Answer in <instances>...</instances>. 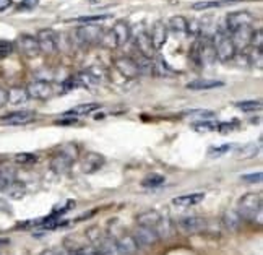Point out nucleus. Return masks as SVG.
Here are the masks:
<instances>
[{"mask_svg":"<svg viewBox=\"0 0 263 255\" xmlns=\"http://www.w3.org/2000/svg\"><path fill=\"white\" fill-rule=\"evenodd\" d=\"M222 223H224L226 229L236 233L242 226V216L237 213V210H226L224 214H222Z\"/></svg>","mask_w":263,"mask_h":255,"instance_id":"obj_23","label":"nucleus"},{"mask_svg":"<svg viewBox=\"0 0 263 255\" xmlns=\"http://www.w3.org/2000/svg\"><path fill=\"white\" fill-rule=\"evenodd\" d=\"M110 31H112V34H114V38H116L117 47L125 46L127 43H129L130 36H132L130 26H129V23H127V21H117Z\"/></svg>","mask_w":263,"mask_h":255,"instance_id":"obj_15","label":"nucleus"},{"mask_svg":"<svg viewBox=\"0 0 263 255\" xmlns=\"http://www.w3.org/2000/svg\"><path fill=\"white\" fill-rule=\"evenodd\" d=\"M51 167H52V171L57 174H67L71 167V156L67 153L55 155L51 161Z\"/></svg>","mask_w":263,"mask_h":255,"instance_id":"obj_17","label":"nucleus"},{"mask_svg":"<svg viewBox=\"0 0 263 255\" xmlns=\"http://www.w3.org/2000/svg\"><path fill=\"white\" fill-rule=\"evenodd\" d=\"M213 47H214V54H216V59L221 62H229L236 57L237 49L231 39L229 33L226 31H216L213 34Z\"/></svg>","mask_w":263,"mask_h":255,"instance_id":"obj_3","label":"nucleus"},{"mask_svg":"<svg viewBox=\"0 0 263 255\" xmlns=\"http://www.w3.org/2000/svg\"><path fill=\"white\" fill-rule=\"evenodd\" d=\"M236 0H206V2H197L192 5L194 10H210V9H218V7H224L228 4H233Z\"/></svg>","mask_w":263,"mask_h":255,"instance_id":"obj_29","label":"nucleus"},{"mask_svg":"<svg viewBox=\"0 0 263 255\" xmlns=\"http://www.w3.org/2000/svg\"><path fill=\"white\" fill-rule=\"evenodd\" d=\"M261 177H263L261 172H255V174H245L241 179L245 182H250V184H258V182H261Z\"/></svg>","mask_w":263,"mask_h":255,"instance_id":"obj_42","label":"nucleus"},{"mask_svg":"<svg viewBox=\"0 0 263 255\" xmlns=\"http://www.w3.org/2000/svg\"><path fill=\"white\" fill-rule=\"evenodd\" d=\"M194 130H197V132H213V130H218V124H214V122H198V124H194Z\"/></svg>","mask_w":263,"mask_h":255,"instance_id":"obj_39","label":"nucleus"},{"mask_svg":"<svg viewBox=\"0 0 263 255\" xmlns=\"http://www.w3.org/2000/svg\"><path fill=\"white\" fill-rule=\"evenodd\" d=\"M252 26H247V28H241L234 31V33H231V39H233V43L236 46V49H245L247 46L250 44V36H252Z\"/></svg>","mask_w":263,"mask_h":255,"instance_id":"obj_16","label":"nucleus"},{"mask_svg":"<svg viewBox=\"0 0 263 255\" xmlns=\"http://www.w3.org/2000/svg\"><path fill=\"white\" fill-rule=\"evenodd\" d=\"M114 65H116L119 74H121L122 77H125V78H137L140 75L137 63H135V60L130 59V57H121V59H117Z\"/></svg>","mask_w":263,"mask_h":255,"instance_id":"obj_12","label":"nucleus"},{"mask_svg":"<svg viewBox=\"0 0 263 255\" xmlns=\"http://www.w3.org/2000/svg\"><path fill=\"white\" fill-rule=\"evenodd\" d=\"M159 220H161V214H159L156 210H148V211H143L137 216V223L138 226H145V228H156Z\"/></svg>","mask_w":263,"mask_h":255,"instance_id":"obj_24","label":"nucleus"},{"mask_svg":"<svg viewBox=\"0 0 263 255\" xmlns=\"http://www.w3.org/2000/svg\"><path fill=\"white\" fill-rule=\"evenodd\" d=\"M236 107L245 111V113H252V111L261 109V101H239L236 102Z\"/></svg>","mask_w":263,"mask_h":255,"instance_id":"obj_35","label":"nucleus"},{"mask_svg":"<svg viewBox=\"0 0 263 255\" xmlns=\"http://www.w3.org/2000/svg\"><path fill=\"white\" fill-rule=\"evenodd\" d=\"M77 86H80L77 77H70V78L65 80V82H63V90H65V91L73 90V88H77Z\"/></svg>","mask_w":263,"mask_h":255,"instance_id":"obj_44","label":"nucleus"},{"mask_svg":"<svg viewBox=\"0 0 263 255\" xmlns=\"http://www.w3.org/2000/svg\"><path fill=\"white\" fill-rule=\"evenodd\" d=\"M133 239L138 244V247H151L159 241L156 231L153 228H145V226H138L135 229Z\"/></svg>","mask_w":263,"mask_h":255,"instance_id":"obj_10","label":"nucleus"},{"mask_svg":"<svg viewBox=\"0 0 263 255\" xmlns=\"http://www.w3.org/2000/svg\"><path fill=\"white\" fill-rule=\"evenodd\" d=\"M112 17L110 15H88V17H78L71 21H77V23H86V25H91V23H101V21H106L110 20Z\"/></svg>","mask_w":263,"mask_h":255,"instance_id":"obj_33","label":"nucleus"},{"mask_svg":"<svg viewBox=\"0 0 263 255\" xmlns=\"http://www.w3.org/2000/svg\"><path fill=\"white\" fill-rule=\"evenodd\" d=\"M41 255H54V250H46V252H43Z\"/></svg>","mask_w":263,"mask_h":255,"instance_id":"obj_50","label":"nucleus"},{"mask_svg":"<svg viewBox=\"0 0 263 255\" xmlns=\"http://www.w3.org/2000/svg\"><path fill=\"white\" fill-rule=\"evenodd\" d=\"M200 39L194 43L192 49H190V59H192L197 65H211L216 60V54H214L213 41L210 36H198Z\"/></svg>","mask_w":263,"mask_h":255,"instance_id":"obj_1","label":"nucleus"},{"mask_svg":"<svg viewBox=\"0 0 263 255\" xmlns=\"http://www.w3.org/2000/svg\"><path fill=\"white\" fill-rule=\"evenodd\" d=\"M70 255H88L86 249H78V250H71Z\"/></svg>","mask_w":263,"mask_h":255,"instance_id":"obj_48","label":"nucleus"},{"mask_svg":"<svg viewBox=\"0 0 263 255\" xmlns=\"http://www.w3.org/2000/svg\"><path fill=\"white\" fill-rule=\"evenodd\" d=\"M17 47L23 55H26L29 59L37 57V55L41 54L39 46H37V39L29 34H20L17 39Z\"/></svg>","mask_w":263,"mask_h":255,"instance_id":"obj_7","label":"nucleus"},{"mask_svg":"<svg viewBox=\"0 0 263 255\" xmlns=\"http://www.w3.org/2000/svg\"><path fill=\"white\" fill-rule=\"evenodd\" d=\"M54 255H70V252L67 249H62V250H55Z\"/></svg>","mask_w":263,"mask_h":255,"instance_id":"obj_49","label":"nucleus"},{"mask_svg":"<svg viewBox=\"0 0 263 255\" xmlns=\"http://www.w3.org/2000/svg\"><path fill=\"white\" fill-rule=\"evenodd\" d=\"M234 147L233 145H222V147H213V148H210V151H208V155L211 156V158H219V156H222V155H226V153H229L231 150H233Z\"/></svg>","mask_w":263,"mask_h":255,"instance_id":"obj_37","label":"nucleus"},{"mask_svg":"<svg viewBox=\"0 0 263 255\" xmlns=\"http://www.w3.org/2000/svg\"><path fill=\"white\" fill-rule=\"evenodd\" d=\"M77 36L80 39V43L83 44H94L101 41L102 36V29L98 25H85L80 26L77 29Z\"/></svg>","mask_w":263,"mask_h":255,"instance_id":"obj_8","label":"nucleus"},{"mask_svg":"<svg viewBox=\"0 0 263 255\" xmlns=\"http://www.w3.org/2000/svg\"><path fill=\"white\" fill-rule=\"evenodd\" d=\"M39 51L43 54H54L57 49V34L52 29H41L36 36Z\"/></svg>","mask_w":263,"mask_h":255,"instance_id":"obj_6","label":"nucleus"},{"mask_svg":"<svg viewBox=\"0 0 263 255\" xmlns=\"http://www.w3.org/2000/svg\"><path fill=\"white\" fill-rule=\"evenodd\" d=\"M37 5V0H23L18 5V10H31Z\"/></svg>","mask_w":263,"mask_h":255,"instance_id":"obj_45","label":"nucleus"},{"mask_svg":"<svg viewBox=\"0 0 263 255\" xmlns=\"http://www.w3.org/2000/svg\"><path fill=\"white\" fill-rule=\"evenodd\" d=\"M13 52V44L10 41H5V39H0V59L9 57Z\"/></svg>","mask_w":263,"mask_h":255,"instance_id":"obj_40","label":"nucleus"},{"mask_svg":"<svg viewBox=\"0 0 263 255\" xmlns=\"http://www.w3.org/2000/svg\"><path fill=\"white\" fill-rule=\"evenodd\" d=\"M104 164V158L98 153H88L83 158V172L93 174L101 169V166Z\"/></svg>","mask_w":263,"mask_h":255,"instance_id":"obj_19","label":"nucleus"},{"mask_svg":"<svg viewBox=\"0 0 263 255\" xmlns=\"http://www.w3.org/2000/svg\"><path fill=\"white\" fill-rule=\"evenodd\" d=\"M177 228L185 234H195L206 228V221L202 216H185L177 221Z\"/></svg>","mask_w":263,"mask_h":255,"instance_id":"obj_9","label":"nucleus"},{"mask_svg":"<svg viewBox=\"0 0 263 255\" xmlns=\"http://www.w3.org/2000/svg\"><path fill=\"white\" fill-rule=\"evenodd\" d=\"M205 200V194L202 192H195V194H185V195H180V197H175L172 203L175 206H182V208H189V206H195L200 202Z\"/></svg>","mask_w":263,"mask_h":255,"instance_id":"obj_18","label":"nucleus"},{"mask_svg":"<svg viewBox=\"0 0 263 255\" xmlns=\"http://www.w3.org/2000/svg\"><path fill=\"white\" fill-rule=\"evenodd\" d=\"M253 23V15L250 12H233L229 13L226 17V29L231 33H234V31L241 29V28H247V26H252Z\"/></svg>","mask_w":263,"mask_h":255,"instance_id":"obj_5","label":"nucleus"},{"mask_svg":"<svg viewBox=\"0 0 263 255\" xmlns=\"http://www.w3.org/2000/svg\"><path fill=\"white\" fill-rule=\"evenodd\" d=\"M17 163H21V164H25V163H33L36 161V156L34 155H31V153H20L17 155Z\"/></svg>","mask_w":263,"mask_h":255,"instance_id":"obj_43","label":"nucleus"},{"mask_svg":"<svg viewBox=\"0 0 263 255\" xmlns=\"http://www.w3.org/2000/svg\"><path fill=\"white\" fill-rule=\"evenodd\" d=\"M257 153H258L257 143H247V145H244V147H241L237 150L236 158L237 159H250L253 156H257Z\"/></svg>","mask_w":263,"mask_h":255,"instance_id":"obj_31","label":"nucleus"},{"mask_svg":"<svg viewBox=\"0 0 263 255\" xmlns=\"http://www.w3.org/2000/svg\"><path fill=\"white\" fill-rule=\"evenodd\" d=\"M155 231H156V234H158L159 239H169V237L174 236L175 226H174V223L169 218L161 216V220H159V223H158V226L155 228Z\"/></svg>","mask_w":263,"mask_h":255,"instance_id":"obj_25","label":"nucleus"},{"mask_svg":"<svg viewBox=\"0 0 263 255\" xmlns=\"http://www.w3.org/2000/svg\"><path fill=\"white\" fill-rule=\"evenodd\" d=\"M34 113L33 111H17V113H10L4 116L0 121L4 124H9V125H23V124H28L34 119Z\"/></svg>","mask_w":263,"mask_h":255,"instance_id":"obj_14","label":"nucleus"},{"mask_svg":"<svg viewBox=\"0 0 263 255\" xmlns=\"http://www.w3.org/2000/svg\"><path fill=\"white\" fill-rule=\"evenodd\" d=\"M29 96L26 93V88H18V86H15V88H10L7 91V104H12V106H21L28 102Z\"/></svg>","mask_w":263,"mask_h":255,"instance_id":"obj_20","label":"nucleus"},{"mask_svg":"<svg viewBox=\"0 0 263 255\" xmlns=\"http://www.w3.org/2000/svg\"><path fill=\"white\" fill-rule=\"evenodd\" d=\"M187 114L194 117H200V119H211L213 116H216L213 111H206V109H194V111H189Z\"/></svg>","mask_w":263,"mask_h":255,"instance_id":"obj_41","label":"nucleus"},{"mask_svg":"<svg viewBox=\"0 0 263 255\" xmlns=\"http://www.w3.org/2000/svg\"><path fill=\"white\" fill-rule=\"evenodd\" d=\"M224 85L222 82H218V80H205V78H198L194 80V82L187 83V88L192 91H203V90H214V88H221Z\"/></svg>","mask_w":263,"mask_h":255,"instance_id":"obj_22","label":"nucleus"},{"mask_svg":"<svg viewBox=\"0 0 263 255\" xmlns=\"http://www.w3.org/2000/svg\"><path fill=\"white\" fill-rule=\"evenodd\" d=\"M133 60H135V63H137L140 75H151V74H155V63H153V59L143 57V55L138 54V57L133 59Z\"/></svg>","mask_w":263,"mask_h":255,"instance_id":"obj_28","label":"nucleus"},{"mask_svg":"<svg viewBox=\"0 0 263 255\" xmlns=\"http://www.w3.org/2000/svg\"><path fill=\"white\" fill-rule=\"evenodd\" d=\"M96 249L99 252H102L104 255H122L121 252H119V249H117L116 239H112V237H102L101 241L98 242Z\"/></svg>","mask_w":263,"mask_h":255,"instance_id":"obj_26","label":"nucleus"},{"mask_svg":"<svg viewBox=\"0 0 263 255\" xmlns=\"http://www.w3.org/2000/svg\"><path fill=\"white\" fill-rule=\"evenodd\" d=\"M4 190H5V192L9 194V197H12V198H21L23 195H25V192H26L25 186H23L21 182H18V180H13L12 184L7 186Z\"/></svg>","mask_w":263,"mask_h":255,"instance_id":"obj_32","label":"nucleus"},{"mask_svg":"<svg viewBox=\"0 0 263 255\" xmlns=\"http://www.w3.org/2000/svg\"><path fill=\"white\" fill-rule=\"evenodd\" d=\"M164 177L163 176H159V174H151V176H148V177H145L141 180V186L143 187H159V186H163L164 184Z\"/></svg>","mask_w":263,"mask_h":255,"instance_id":"obj_34","label":"nucleus"},{"mask_svg":"<svg viewBox=\"0 0 263 255\" xmlns=\"http://www.w3.org/2000/svg\"><path fill=\"white\" fill-rule=\"evenodd\" d=\"M261 195L260 194H247L244 195L241 200H239V208L237 213L241 214L242 220H249V221H255L261 223Z\"/></svg>","mask_w":263,"mask_h":255,"instance_id":"obj_2","label":"nucleus"},{"mask_svg":"<svg viewBox=\"0 0 263 255\" xmlns=\"http://www.w3.org/2000/svg\"><path fill=\"white\" fill-rule=\"evenodd\" d=\"M99 109V104L98 102H88V104H80V106H75L73 109H70L68 113H65L63 116L65 117H73V116H88L91 114L93 111Z\"/></svg>","mask_w":263,"mask_h":255,"instance_id":"obj_27","label":"nucleus"},{"mask_svg":"<svg viewBox=\"0 0 263 255\" xmlns=\"http://www.w3.org/2000/svg\"><path fill=\"white\" fill-rule=\"evenodd\" d=\"M250 44H252L257 51H261V49H263V31H261L260 28H258L257 31H252Z\"/></svg>","mask_w":263,"mask_h":255,"instance_id":"obj_36","label":"nucleus"},{"mask_svg":"<svg viewBox=\"0 0 263 255\" xmlns=\"http://www.w3.org/2000/svg\"><path fill=\"white\" fill-rule=\"evenodd\" d=\"M5 104H7V91L0 86V109H2Z\"/></svg>","mask_w":263,"mask_h":255,"instance_id":"obj_46","label":"nucleus"},{"mask_svg":"<svg viewBox=\"0 0 263 255\" xmlns=\"http://www.w3.org/2000/svg\"><path fill=\"white\" fill-rule=\"evenodd\" d=\"M148 34H149L151 43L155 46V49L158 51V49H161L167 41V26L163 21H156Z\"/></svg>","mask_w":263,"mask_h":255,"instance_id":"obj_13","label":"nucleus"},{"mask_svg":"<svg viewBox=\"0 0 263 255\" xmlns=\"http://www.w3.org/2000/svg\"><path fill=\"white\" fill-rule=\"evenodd\" d=\"M116 242H117L119 252L122 255H133L138 250V244L135 242L133 236H130V234H124L122 237H119Z\"/></svg>","mask_w":263,"mask_h":255,"instance_id":"obj_21","label":"nucleus"},{"mask_svg":"<svg viewBox=\"0 0 263 255\" xmlns=\"http://www.w3.org/2000/svg\"><path fill=\"white\" fill-rule=\"evenodd\" d=\"M26 93L31 99H37V101H47L52 98L54 88L49 82H44V80H34L31 82L26 88Z\"/></svg>","mask_w":263,"mask_h":255,"instance_id":"obj_4","label":"nucleus"},{"mask_svg":"<svg viewBox=\"0 0 263 255\" xmlns=\"http://www.w3.org/2000/svg\"><path fill=\"white\" fill-rule=\"evenodd\" d=\"M12 7V0H0V12H4Z\"/></svg>","mask_w":263,"mask_h":255,"instance_id":"obj_47","label":"nucleus"},{"mask_svg":"<svg viewBox=\"0 0 263 255\" xmlns=\"http://www.w3.org/2000/svg\"><path fill=\"white\" fill-rule=\"evenodd\" d=\"M104 47H107V49H114V47H117V43H116V38L112 34V31H109V33H102L101 36V41H99Z\"/></svg>","mask_w":263,"mask_h":255,"instance_id":"obj_38","label":"nucleus"},{"mask_svg":"<svg viewBox=\"0 0 263 255\" xmlns=\"http://www.w3.org/2000/svg\"><path fill=\"white\" fill-rule=\"evenodd\" d=\"M187 25H189V20L180 17V15L172 17L169 20V28H171V31H174L175 34H187Z\"/></svg>","mask_w":263,"mask_h":255,"instance_id":"obj_30","label":"nucleus"},{"mask_svg":"<svg viewBox=\"0 0 263 255\" xmlns=\"http://www.w3.org/2000/svg\"><path fill=\"white\" fill-rule=\"evenodd\" d=\"M135 46H137L138 49V54L143 55V57H148V59H153L155 54H156V49L153 43H151L149 39V34L146 33V31H140V33L135 36Z\"/></svg>","mask_w":263,"mask_h":255,"instance_id":"obj_11","label":"nucleus"}]
</instances>
